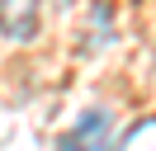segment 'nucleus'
<instances>
[{"mask_svg": "<svg viewBox=\"0 0 156 151\" xmlns=\"http://www.w3.org/2000/svg\"><path fill=\"white\" fill-rule=\"evenodd\" d=\"M118 151H156V113L151 118H137L133 128H128V137H123Z\"/></svg>", "mask_w": 156, "mask_h": 151, "instance_id": "3", "label": "nucleus"}, {"mask_svg": "<svg viewBox=\"0 0 156 151\" xmlns=\"http://www.w3.org/2000/svg\"><path fill=\"white\" fill-rule=\"evenodd\" d=\"M109 137H114V118L104 109H85L76 128L57 137V151H109Z\"/></svg>", "mask_w": 156, "mask_h": 151, "instance_id": "1", "label": "nucleus"}, {"mask_svg": "<svg viewBox=\"0 0 156 151\" xmlns=\"http://www.w3.org/2000/svg\"><path fill=\"white\" fill-rule=\"evenodd\" d=\"M38 9L43 0H0V33L14 43H29L38 33Z\"/></svg>", "mask_w": 156, "mask_h": 151, "instance_id": "2", "label": "nucleus"}, {"mask_svg": "<svg viewBox=\"0 0 156 151\" xmlns=\"http://www.w3.org/2000/svg\"><path fill=\"white\" fill-rule=\"evenodd\" d=\"M57 5H66V0H57Z\"/></svg>", "mask_w": 156, "mask_h": 151, "instance_id": "4", "label": "nucleus"}]
</instances>
